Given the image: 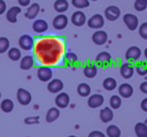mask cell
Returning <instances> with one entry per match:
<instances>
[{
	"mask_svg": "<svg viewBox=\"0 0 147 137\" xmlns=\"http://www.w3.org/2000/svg\"><path fill=\"white\" fill-rule=\"evenodd\" d=\"M63 45L55 37H43L35 45V55L43 65H55L63 53Z\"/></svg>",
	"mask_w": 147,
	"mask_h": 137,
	"instance_id": "6da1fadb",
	"label": "cell"
},
{
	"mask_svg": "<svg viewBox=\"0 0 147 137\" xmlns=\"http://www.w3.org/2000/svg\"><path fill=\"white\" fill-rule=\"evenodd\" d=\"M140 91L143 93V94H146L147 95V81L146 82H143V83H141L140 84Z\"/></svg>",
	"mask_w": 147,
	"mask_h": 137,
	"instance_id": "b9f144b4",
	"label": "cell"
},
{
	"mask_svg": "<svg viewBox=\"0 0 147 137\" xmlns=\"http://www.w3.org/2000/svg\"><path fill=\"white\" fill-rule=\"evenodd\" d=\"M7 55H8L9 59L13 61H17L19 59H21V51L17 47H11V49H9L8 51H7Z\"/></svg>",
	"mask_w": 147,
	"mask_h": 137,
	"instance_id": "f1b7e54d",
	"label": "cell"
},
{
	"mask_svg": "<svg viewBox=\"0 0 147 137\" xmlns=\"http://www.w3.org/2000/svg\"><path fill=\"white\" fill-rule=\"evenodd\" d=\"M105 17L108 19L109 21H115L120 17L121 10L118 6L116 5H110L105 9Z\"/></svg>",
	"mask_w": 147,
	"mask_h": 137,
	"instance_id": "277c9868",
	"label": "cell"
},
{
	"mask_svg": "<svg viewBox=\"0 0 147 137\" xmlns=\"http://www.w3.org/2000/svg\"><path fill=\"white\" fill-rule=\"evenodd\" d=\"M55 105L57 106V108L65 109L69 106V96L67 93H59L57 97H55Z\"/></svg>",
	"mask_w": 147,
	"mask_h": 137,
	"instance_id": "4fadbf2b",
	"label": "cell"
},
{
	"mask_svg": "<svg viewBox=\"0 0 147 137\" xmlns=\"http://www.w3.org/2000/svg\"><path fill=\"white\" fill-rule=\"evenodd\" d=\"M0 108L3 112L5 113H10L11 111L14 108V104H13L12 100L10 99H4V100L1 102V105H0Z\"/></svg>",
	"mask_w": 147,
	"mask_h": 137,
	"instance_id": "4dcf8cb0",
	"label": "cell"
},
{
	"mask_svg": "<svg viewBox=\"0 0 147 137\" xmlns=\"http://www.w3.org/2000/svg\"><path fill=\"white\" fill-rule=\"evenodd\" d=\"M141 109H142L144 112H147V98H144L142 101H141Z\"/></svg>",
	"mask_w": 147,
	"mask_h": 137,
	"instance_id": "ee69618b",
	"label": "cell"
},
{
	"mask_svg": "<svg viewBox=\"0 0 147 137\" xmlns=\"http://www.w3.org/2000/svg\"><path fill=\"white\" fill-rule=\"evenodd\" d=\"M88 137H106L105 134L101 131H98V130H95V131H92V132L89 134Z\"/></svg>",
	"mask_w": 147,
	"mask_h": 137,
	"instance_id": "ab89813d",
	"label": "cell"
},
{
	"mask_svg": "<svg viewBox=\"0 0 147 137\" xmlns=\"http://www.w3.org/2000/svg\"><path fill=\"white\" fill-rule=\"evenodd\" d=\"M103 87L107 91H113L117 87V81L114 78H106L103 82Z\"/></svg>",
	"mask_w": 147,
	"mask_h": 137,
	"instance_id": "f546056e",
	"label": "cell"
},
{
	"mask_svg": "<svg viewBox=\"0 0 147 137\" xmlns=\"http://www.w3.org/2000/svg\"><path fill=\"white\" fill-rule=\"evenodd\" d=\"M105 20L102 14H94L88 19V26L93 29H100L104 26Z\"/></svg>",
	"mask_w": 147,
	"mask_h": 137,
	"instance_id": "3957f363",
	"label": "cell"
},
{
	"mask_svg": "<svg viewBox=\"0 0 147 137\" xmlns=\"http://www.w3.org/2000/svg\"><path fill=\"white\" fill-rule=\"evenodd\" d=\"M21 8L19 6H12L7 10L6 12V19L10 23H16L17 22V16L20 14Z\"/></svg>",
	"mask_w": 147,
	"mask_h": 137,
	"instance_id": "2e32d148",
	"label": "cell"
},
{
	"mask_svg": "<svg viewBox=\"0 0 147 137\" xmlns=\"http://www.w3.org/2000/svg\"><path fill=\"white\" fill-rule=\"evenodd\" d=\"M144 124H145V125H146V126H147V118L145 119V121H144Z\"/></svg>",
	"mask_w": 147,
	"mask_h": 137,
	"instance_id": "bcb514c9",
	"label": "cell"
},
{
	"mask_svg": "<svg viewBox=\"0 0 147 137\" xmlns=\"http://www.w3.org/2000/svg\"><path fill=\"white\" fill-rule=\"evenodd\" d=\"M71 4L78 9H84L90 6V0H71Z\"/></svg>",
	"mask_w": 147,
	"mask_h": 137,
	"instance_id": "836d02e7",
	"label": "cell"
},
{
	"mask_svg": "<svg viewBox=\"0 0 147 137\" xmlns=\"http://www.w3.org/2000/svg\"><path fill=\"white\" fill-rule=\"evenodd\" d=\"M67 137H77V136H75V135H69V136H67Z\"/></svg>",
	"mask_w": 147,
	"mask_h": 137,
	"instance_id": "7dc6e473",
	"label": "cell"
},
{
	"mask_svg": "<svg viewBox=\"0 0 147 137\" xmlns=\"http://www.w3.org/2000/svg\"><path fill=\"white\" fill-rule=\"evenodd\" d=\"M123 21H124L127 28L131 31L136 30L139 25L138 17H137L136 15L132 14V13H126V14L123 16Z\"/></svg>",
	"mask_w": 147,
	"mask_h": 137,
	"instance_id": "7a4b0ae2",
	"label": "cell"
},
{
	"mask_svg": "<svg viewBox=\"0 0 147 137\" xmlns=\"http://www.w3.org/2000/svg\"><path fill=\"white\" fill-rule=\"evenodd\" d=\"M16 96H17V101L21 105H23V106H27L28 104H30L31 100H32V97H31L30 93L23 88H19L17 90Z\"/></svg>",
	"mask_w": 147,
	"mask_h": 137,
	"instance_id": "5b68a950",
	"label": "cell"
},
{
	"mask_svg": "<svg viewBox=\"0 0 147 137\" xmlns=\"http://www.w3.org/2000/svg\"><path fill=\"white\" fill-rule=\"evenodd\" d=\"M143 1H146V2H147V0H143Z\"/></svg>",
	"mask_w": 147,
	"mask_h": 137,
	"instance_id": "681fc988",
	"label": "cell"
},
{
	"mask_svg": "<svg viewBox=\"0 0 147 137\" xmlns=\"http://www.w3.org/2000/svg\"><path fill=\"white\" fill-rule=\"evenodd\" d=\"M34 65V59L32 55H24L20 59V69L23 71H28Z\"/></svg>",
	"mask_w": 147,
	"mask_h": 137,
	"instance_id": "44dd1931",
	"label": "cell"
},
{
	"mask_svg": "<svg viewBox=\"0 0 147 137\" xmlns=\"http://www.w3.org/2000/svg\"><path fill=\"white\" fill-rule=\"evenodd\" d=\"M40 11V5L38 3H31L25 12V17L28 19H34Z\"/></svg>",
	"mask_w": 147,
	"mask_h": 137,
	"instance_id": "d6986e66",
	"label": "cell"
},
{
	"mask_svg": "<svg viewBox=\"0 0 147 137\" xmlns=\"http://www.w3.org/2000/svg\"><path fill=\"white\" fill-rule=\"evenodd\" d=\"M24 123L27 125H34L39 123V117L38 116H33V117H26L24 119Z\"/></svg>",
	"mask_w": 147,
	"mask_h": 137,
	"instance_id": "f35d334b",
	"label": "cell"
},
{
	"mask_svg": "<svg viewBox=\"0 0 147 137\" xmlns=\"http://www.w3.org/2000/svg\"><path fill=\"white\" fill-rule=\"evenodd\" d=\"M18 1V4L20 5V6H29L30 5V0H17Z\"/></svg>",
	"mask_w": 147,
	"mask_h": 137,
	"instance_id": "7bdbcfd3",
	"label": "cell"
},
{
	"mask_svg": "<svg viewBox=\"0 0 147 137\" xmlns=\"http://www.w3.org/2000/svg\"><path fill=\"white\" fill-rule=\"evenodd\" d=\"M111 61H112V57L107 51H102L96 57L97 65L101 67H107L108 65H110Z\"/></svg>",
	"mask_w": 147,
	"mask_h": 137,
	"instance_id": "9c48e42d",
	"label": "cell"
},
{
	"mask_svg": "<svg viewBox=\"0 0 147 137\" xmlns=\"http://www.w3.org/2000/svg\"><path fill=\"white\" fill-rule=\"evenodd\" d=\"M144 55H145V57H146V59H147V47L145 49V51H144Z\"/></svg>",
	"mask_w": 147,
	"mask_h": 137,
	"instance_id": "f6af8a7d",
	"label": "cell"
},
{
	"mask_svg": "<svg viewBox=\"0 0 147 137\" xmlns=\"http://www.w3.org/2000/svg\"><path fill=\"white\" fill-rule=\"evenodd\" d=\"M10 47V43H9V39L7 37H0V53H6L9 49Z\"/></svg>",
	"mask_w": 147,
	"mask_h": 137,
	"instance_id": "d590c367",
	"label": "cell"
},
{
	"mask_svg": "<svg viewBox=\"0 0 147 137\" xmlns=\"http://www.w3.org/2000/svg\"><path fill=\"white\" fill-rule=\"evenodd\" d=\"M92 40L95 45H103L107 43V40H108V34H107V32L104 30H97L93 33Z\"/></svg>",
	"mask_w": 147,
	"mask_h": 137,
	"instance_id": "8fae6325",
	"label": "cell"
},
{
	"mask_svg": "<svg viewBox=\"0 0 147 137\" xmlns=\"http://www.w3.org/2000/svg\"><path fill=\"white\" fill-rule=\"evenodd\" d=\"M134 8H135V10H136V11L142 12V11L146 10L147 2H146V1H143V0H135Z\"/></svg>",
	"mask_w": 147,
	"mask_h": 137,
	"instance_id": "8d00e7d4",
	"label": "cell"
},
{
	"mask_svg": "<svg viewBox=\"0 0 147 137\" xmlns=\"http://www.w3.org/2000/svg\"><path fill=\"white\" fill-rule=\"evenodd\" d=\"M37 78L41 82H49L53 78V71L47 65H43V67H38V70H37Z\"/></svg>",
	"mask_w": 147,
	"mask_h": 137,
	"instance_id": "ba28073f",
	"label": "cell"
},
{
	"mask_svg": "<svg viewBox=\"0 0 147 137\" xmlns=\"http://www.w3.org/2000/svg\"><path fill=\"white\" fill-rule=\"evenodd\" d=\"M97 74H98V69H97L96 65L91 63V65H88L84 67V75L86 78L93 79L97 76Z\"/></svg>",
	"mask_w": 147,
	"mask_h": 137,
	"instance_id": "cb8c5ba5",
	"label": "cell"
},
{
	"mask_svg": "<svg viewBox=\"0 0 147 137\" xmlns=\"http://www.w3.org/2000/svg\"><path fill=\"white\" fill-rule=\"evenodd\" d=\"M87 22V17L83 11H75L71 15V23L75 26H83Z\"/></svg>",
	"mask_w": 147,
	"mask_h": 137,
	"instance_id": "7c38bea8",
	"label": "cell"
},
{
	"mask_svg": "<svg viewBox=\"0 0 147 137\" xmlns=\"http://www.w3.org/2000/svg\"><path fill=\"white\" fill-rule=\"evenodd\" d=\"M139 35L142 38L147 39V22H143L139 26Z\"/></svg>",
	"mask_w": 147,
	"mask_h": 137,
	"instance_id": "74e56055",
	"label": "cell"
},
{
	"mask_svg": "<svg viewBox=\"0 0 147 137\" xmlns=\"http://www.w3.org/2000/svg\"><path fill=\"white\" fill-rule=\"evenodd\" d=\"M63 89V83L59 79H53L47 85V90L51 93H53V94L59 93Z\"/></svg>",
	"mask_w": 147,
	"mask_h": 137,
	"instance_id": "9a60e30c",
	"label": "cell"
},
{
	"mask_svg": "<svg viewBox=\"0 0 147 137\" xmlns=\"http://www.w3.org/2000/svg\"><path fill=\"white\" fill-rule=\"evenodd\" d=\"M118 92H119V95L123 98H130L131 96L133 95V87L131 86L130 84H127V83H124V84L120 85L118 89Z\"/></svg>",
	"mask_w": 147,
	"mask_h": 137,
	"instance_id": "ffe728a7",
	"label": "cell"
},
{
	"mask_svg": "<svg viewBox=\"0 0 147 137\" xmlns=\"http://www.w3.org/2000/svg\"><path fill=\"white\" fill-rule=\"evenodd\" d=\"M103 103H104V97L100 94H94L88 99V106L93 109L101 107Z\"/></svg>",
	"mask_w": 147,
	"mask_h": 137,
	"instance_id": "5bb4252c",
	"label": "cell"
},
{
	"mask_svg": "<svg viewBox=\"0 0 147 137\" xmlns=\"http://www.w3.org/2000/svg\"><path fill=\"white\" fill-rule=\"evenodd\" d=\"M106 133L108 137H120L121 136V130L116 125H110L107 127Z\"/></svg>",
	"mask_w": 147,
	"mask_h": 137,
	"instance_id": "1f68e13d",
	"label": "cell"
},
{
	"mask_svg": "<svg viewBox=\"0 0 147 137\" xmlns=\"http://www.w3.org/2000/svg\"><path fill=\"white\" fill-rule=\"evenodd\" d=\"M135 134L137 137H147V126L142 122H138L135 125Z\"/></svg>",
	"mask_w": 147,
	"mask_h": 137,
	"instance_id": "4316f807",
	"label": "cell"
},
{
	"mask_svg": "<svg viewBox=\"0 0 147 137\" xmlns=\"http://www.w3.org/2000/svg\"><path fill=\"white\" fill-rule=\"evenodd\" d=\"M92 1H97V0H92Z\"/></svg>",
	"mask_w": 147,
	"mask_h": 137,
	"instance_id": "f907efd6",
	"label": "cell"
},
{
	"mask_svg": "<svg viewBox=\"0 0 147 137\" xmlns=\"http://www.w3.org/2000/svg\"><path fill=\"white\" fill-rule=\"evenodd\" d=\"M77 92L81 97H88L91 94V87L86 83H81L77 88Z\"/></svg>",
	"mask_w": 147,
	"mask_h": 137,
	"instance_id": "83f0119b",
	"label": "cell"
},
{
	"mask_svg": "<svg viewBox=\"0 0 147 137\" xmlns=\"http://www.w3.org/2000/svg\"><path fill=\"white\" fill-rule=\"evenodd\" d=\"M122 105V100L118 95H113L110 98V106L112 109H119Z\"/></svg>",
	"mask_w": 147,
	"mask_h": 137,
	"instance_id": "e575fe53",
	"label": "cell"
},
{
	"mask_svg": "<svg viewBox=\"0 0 147 137\" xmlns=\"http://www.w3.org/2000/svg\"><path fill=\"white\" fill-rule=\"evenodd\" d=\"M113 118H114V113H113L112 109L109 107H105L104 109L100 111V119L102 122L109 123L113 120Z\"/></svg>",
	"mask_w": 147,
	"mask_h": 137,
	"instance_id": "7402d4cb",
	"label": "cell"
},
{
	"mask_svg": "<svg viewBox=\"0 0 147 137\" xmlns=\"http://www.w3.org/2000/svg\"><path fill=\"white\" fill-rule=\"evenodd\" d=\"M7 9V5H6V2H5L4 0H0V15L5 13Z\"/></svg>",
	"mask_w": 147,
	"mask_h": 137,
	"instance_id": "60d3db41",
	"label": "cell"
},
{
	"mask_svg": "<svg viewBox=\"0 0 147 137\" xmlns=\"http://www.w3.org/2000/svg\"><path fill=\"white\" fill-rule=\"evenodd\" d=\"M53 8L57 12L63 13L69 9V2L67 0H55V4H53Z\"/></svg>",
	"mask_w": 147,
	"mask_h": 137,
	"instance_id": "d4e9b609",
	"label": "cell"
},
{
	"mask_svg": "<svg viewBox=\"0 0 147 137\" xmlns=\"http://www.w3.org/2000/svg\"><path fill=\"white\" fill-rule=\"evenodd\" d=\"M69 23V19L65 14H59L53 18V26L57 30H63L67 27Z\"/></svg>",
	"mask_w": 147,
	"mask_h": 137,
	"instance_id": "52a82bcc",
	"label": "cell"
},
{
	"mask_svg": "<svg viewBox=\"0 0 147 137\" xmlns=\"http://www.w3.org/2000/svg\"><path fill=\"white\" fill-rule=\"evenodd\" d=\"M137 74L139 76H146L147 75V61H139L135 67Z\"/></svg>",
	"mask_w": 147,
	"mask_h": 137,
	"instance_id": "d6a6232c",
	"label": "cell"
},
{
	"mask_svg": "<svg viewBox=\"0 0 147 137\" xmlns=\"http://www.w3.org/2000/svg\"><path fill=\"white\" fill-rule=\"evenodd\" d=\"M63 61L67 67H74L78 63V55L75 53H67L63 55Z\"/></svg>",
	"mask_w": 147,
	"mask_h": 137,
	"instance_id": "603a6c76",
	"label": "cell"
},
{
	"mask_svg": "<svg viewBox=\"0 0 147 137\" xmlns=\"http://www.w3.org/2000/svg\"><path fill=\"white\" fill-rule=\"evenodd\" d=\"M120 74L124 79H130L134 75V67L130 63H125L121 65Z\"/></svg>",
	"mask_w": 147,
	"mask_h": 137,
	"instance_id": "e0dca14e",
	"label": "cell"
},
{
	"mask_svg": "<svg viewBox=\"0 0 147 137\" xmlns=\"http://www.w3.org/2000/svg\"><path fill=\"white\" fill-rule=\"evenodd\" d=\"M18 45L23 51H30L34 47V39L29 34H23L19 37Z\"/></svg>",
	"mask_w": 147,
	"mask_h": 137,
	"instance_id": "8992f818",
	"label": "cell"
},
{
	"mask_svg": "<svg viewBox=\"0 0 147 137\" xmlns=\"http://www.w3.org/2000/svg\"><path fill=\"white\" fill-rule=\"evenodd\" d=\"M141 57V49L138 47H130L126 51L125 53V57L128 61H136L140 59Z\"/></svg>",
	"mask_w": 147,
	"mask_h": 137,
	"instance_id": "30bf717a",
	"label": "cell"
},
{
	"mask_svg": "<svg viewBox=\"0 0 147 137\" xmlns=\"http://www.w3.org/2000/svg\"><path fill=\"white\" fill-rule=\"evenodd\" d=\"M0 99H1V92H0Z\"/></svg>",
	"mask_w": 147,
	"mask_h": 137,
	"instance_id": "c3c4849f",
	"label": "cell"
},
{
	"mask_svg": "<svg viewBox=\"0 0 147 137\" xmlns=\"http://www.w3.org/2000/svg\"><path fill=\"white\" fill-rule=\"evenodd\" d=\"M59 110L55 107H53L51 108L47 113V116H45V120H47V123H53V121H55L57 118L59 117Z\"/></svg>",
	"mask_w": 147,
	"mask_h": 137,
	"instance_id": "484cf974",
	"label": "cell"
},
{
	"mask_svg": "<svg viewBox=\"0 0 147 137\" xmlns=\"http://www.w3.org/2000/svg\"><path fill=\"white\" fill-rule=\"evenodd\" d=\"M32 29L36 33H43L49 29V24L43 19H36L32 23Z\"/></svg>",
	"mask_w": 147,
	"mask_h": 137,
	"instance_id": "ac0fdd59",
	"label": "cell"
}]
</instances>
